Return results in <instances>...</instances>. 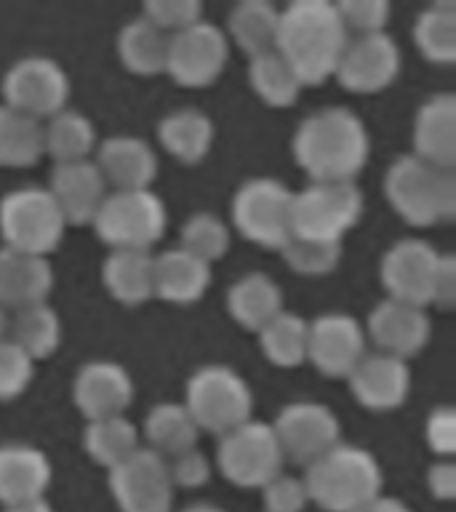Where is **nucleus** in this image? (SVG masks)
<instances>
[{
    "label": "nucleus",
    "instance_id": "f257e3e1",
    "mask_svg": "<svg viewBox=\"0 0 456 512\" xmlns=\"http://www.w3.org/2000/svg\"><path fill=\"white\" fill-rule=\"evenodd\" d=\"M291 152L312 182H355L371 155V136L358 112L334 104L299 120Z\"/></svg>",
    "mask_w": 456,
    "mask_h": 512
},
{
    "label": "nucleus",
    "instance_id": "f03ea898",
    "mask_svg": "<svg viewBox=\"0 0 456 512\" xmlns=\"http://www.w3.org/2000/svg\"><path fill=\"white\" fill-rule=\"evenodd\" d=\"M347 40L350 32L344 30L336 3L294 0L286 8H280L275 51L294 67L304 88L320 86L328 78H334Z\"/></svg>",
    "mask_w": 456,
    "mask_h": 512
},
{
    "label": "nucleus",
    "instance_id": "7ed1b4c3",
    "mask_svg": "<svg viewBox=\"0 0 456 512\" xmlns=\"http://www.w3.org/2000/svg\"><path fill=\"white\" fill-rule=\"evenodd\" d=\"M310 504L326 512H358L384 488L382 464L368 448L336 443L302 472Z\"/></svg>",
    "mask_w": 456,
    "mask_h": 512
},
{
    "label": "nucleus",
    "instance_id": "20e7f679",
    "mask_svg": "<svg viewBox=\"0 0 456 512\" xmlns=\"http://www.w3.org/2000/svg\"><path fill=\"white\" fill-rule=\"evenodd\" d=\"M384 198L406 224L416 230L454 222L456 171L424 163L416 155H400L382 182Z\"/></svg>",
    "mask_w": 456,
    "mask_h": 512
},
{
    "label": "nucleus",
    "instance_id": "39448f33",
    "mask_svg": "<svg viewBox=\"0 0 456 512\" xmlns=\"http://www.w3.org/2000/svg\"><path fill=\"white\" fill-rule=\"evenodd\" d=\"M184 408L198 424V430L224 435L251 419L254 392L246 376L224 363H206L187 379Z\"/></svg>",
    "mask_w": 456,
    "mask_h": 512
},
{
    "label": "nucleus",
    "instance_id": "423d86ee",
    "mask_svg": "<svg viewBox=\"0 0 456 512\" xmlns=\"http://www.w3.org/2000/svg\"><path fill=\"white\" fill-rule=\"evenodd\" d=\"M91 227L112 251H152L166 235L168 208L155 190H110Z\"/></svg>",
    "mask_w": 456,
    "mask_h": 512
},
{
    "label": "nucleus",
    "instance_id": "0eeeda50",
    "mask_svg": "<svg viewBox=\"0 0 456 512\" xmlns=\"http://www.w3.org/2000/svg\"><path fill=\"white\" fill-rule=\"evenodd\" d=\"M67 232L62 211L46 187H16L0 198L3 248L32 256H51Z\"/></svg>",
    "mask_w": 456,
    "mask_h": 512
},
{
    "label": "nucleus",
    "instance_id": "6e6552de",
    "mask_svg": "<svg viewBox=\"0 0 456 512\" xmlns=\"http://www.w3.org/2000/svg\"><path fill=\"white\" fill-rule=\"evenodd\" d=\"M363 208L366 200L358 182H310L291 198V235L344 243Z\"/></svg>",
    "mask_w": 456,
    "mask_h": 512
},
{
    "label": "nucleus",
    "instance_id": "1a4fd4ad",
    "mask_svg": "<svg viewBox=\"0 0 456 512\" xmlns=\"http://www.w3.org/2000/svg\"><path fill=\"white\" fill-rule=\"evenodd\" d=\"M291 198L294 190L275 176H254L232 195V224L256 246L280 251L291 238Z\"/></svg>",
    "mask_w": 456,
    "mask_h": 512
},
{
    "label": "nucleus",
    "instance_id": "9d476101",
    "mask_svg": "<svg viewBox=\"0 0 456 512\" xmlns=\"http://www.w3.org/2000/svg\"><path fill=\"white\" fill-rule=\"evenodd\" d=\"M216 467L232 486L256 488V491L267 486L275 475L286 470L270 422H259L251 416L235 430L219 435Z\"/></svg>",
    "mask_w": 456,
    "mask_h": 512
},
{
    "label": "nucleus",
    "instance_id": "9b49d317",
    "mask_svg": "<svg viewBox=\"0 0 456 512\" xmlns=\"http://www.w3.org/2000/svg\"><path fill=\"white\" fill-rule=\"evenodd\" d=\"M70 75L51 56H22L0 80L3 104L35 120H48L70 102Z\"/></svg>",
    "mask_w": 456,
    "mask_h": 512
},
{
    "label": "nucleus",
    "instance_id": "f8f14e48",
    "mask_svg": "<svg viewBox=\"0 0 456 512\" xmlns=\"http://www.w3.org/2000/svg\"><path fill=\"white\" fill-rule=\"evenodd\" d=\"M278 438L283 462L307 467L328 448L342 443V424L339 416L318 400H294L280 408L275 422H270Z\"/></svg>",
    "mask_w": 456,
    "mask_h": 512
},
{
    "label": "nucleus",
    "instance_id": "ddd939ff",
    "mask_svg": "<svg viewBox=\"0 0 456 512\" xmlns=\"http://www.w3.org/2000/svg\"><path fill=\"white\" fill-rule=\"evenodd\" d=\"M230 62V40L214 22H198L168 38L166 72L184 88H208Z\"/></svg>",
    "mask_w": 456,
    "mask_h": 512
},
{
    "label": "nucleus",
    "instance_id": "4468645a",
    "mask_svg": "<svg viewBox=\"0 0 456 512\" xmlns=\"http://www.w3.org/2000/svg\"><path fill=\"white\" fill-rule=\"evenodd\" d=\"M403 67V54L392 35H355L347 40L342 59L336 64V83L358 96L382 94L398 80Z\"/></svg>",
    "mask_w": 456,
    "mask_h": 512
},
{
    "label": "nucleus",
    "instance_id": "2eb2a0df",
    "mask_svg": "<svg viewBox=\"0 0 456 512\" xmlns=\"http://www.w3.org/2000/svg\"><path fill=\"white\" fill-rule=\"evenodd\" d=\"M110 494L120 512H174L176 488L168 475L166 459L150 448L110 470Z\"/></svg>",
    "mask_w": 456,
    "mask_h": 512
},
{
    "label": "nucleus",
    "instance_id": "dca6fc26",
    "mask_svg": "<svg viewBox=\"0 0 456 512\" xmlns=\"http://www.w3.org/2000/svg\"><path fill=\"white\" fill-rule=\"evenodd\" d=\"M366 328L347 312H323L307 320V363L323 376L347 379L366 355Z\"/></svg>",
    "mask_w": 456,
    "mask_h": 512
},
{
    "label": "nucleus",
    "instance_id": "f3484780",
    "mask_svg": "<svg viewBox=\"0 0 456 512\" xmlns=\"http://www.w3.org/2000/svg\"><path fill=\"white\" fill-rule=\"evenodd\" d=\"M440 251L424 238H403L392 243L379 262V278L387 299L430 307L432 278L438 270Z\"/></svg>",
    "mask_w": 456,
    "mask_h": 512
},
{
    "label": "nucleus",
    "instance_id": "a211bd4d",
    "mask_svg": "<svg viewBox=\"0 0 456 512\" xmlns=\"http://www.w3.org/2000/svg\"><path fill=\"white\" fill-rule=\"evenodd\" d=\"M430 336L432 320L424 307L398 302V299H382L368 312L366 339L376 344V352L411 360L427 347Z\"/></svg>",
    "mask_w": 456,
    "mask_h": 512
},
{
    "label": "nucleus",
    "instance_id": "6ab92c4d",
    "mask_svg": "<svg viewBox=\"0 0 456 512\" xmlns=\"http://www.w3.org/2000/svg\"><path fill=\"white\" fill-rule=\"evenodd\" d=\"M72 400L88 422L126 414L134 400V379L115 360H88L72 379Z\"/></svg>",
    "mask_w": 456,
    "mask_h": 512
},
{
    "label": "nucleus",
    "instance_id": "aec40b11",
    "mask_svg": "<svg viewBox=\"0 0 456 512\" xmlns=\"http://www.w3.org/2000/svg\"><path fill=\"white\" fill-rule=\"evenodd\" d=\"M347 387L366 411H395L406 403L411 392V366L408 360L384 352H366L347 376Z\"/></svg>",
    "mask_w": 456,
    "mask_h": 512
},
{
    "label": "nucleus",
    "instance_id": "412c9836",
    "mask_svg": "<svg viewBox=\"0 0 456 512\" xmlns=\"http://www.w3.org/2000/svg\"><path fill=\"white\" fill-rule=\"evenodd\" d=\"M46 190L51 192V198L62 211L67 227L70 224L83 227V224L94 222L96 211L110 195V187L99 174L94 158L54 166Z\"/></svg>",
    "mask_w": 456,
    "mask_h": 512
},
{
    "label": "nucleus",
    "instance_id": "4be33fe9",
    "mask_svg": "<svg viewBox=\"0 0 456 512\" xmlns=\"http://www.w3.org/2000/svg\"><path fill=\"white\" fill-rule=\"evenodd\" d=\"M94 163L110 190H152L158 179V155L139 136H107L96 144Z\"/></svg>",
    "mask_w": 456,
    "mask_h": 512
},
{
    "label": "nucleus",
    "instance_id": "5701e85b",
    "mask_svg": "<svg viewBox=\"0 0 456 512\" xmlns=\"http://www.w3.org/2000/svg\"><path fill=\"white\" fill-rule=\"evenodd\" d=\"M54 480V464L43 448L32 443H0V504H14L46 499Z\"/></svg>",
    "mask_w": 456,
    "mask_h": 512
},
{
    "label": "nucleus",
    "instance_id": "b1692460",
    "mask_svg": "<svg viewBox=\"0 0 456 512\" xmlns=\"http://www.w3.org/2000/svg\"><path fill=\"white\" fill-rule=\"evenodd\" d=\"M411 144L419 160L456 171V96L432 94L419 104L411 128Z\"/></svg>",
    "mask_w": 456,
    "mask_h": 512
},
{
    "label": "nucleus",
    "instance_id": "393cba45",
    "mask_svg": "<svg viewBox=\"0 0 456 512\" xmlns=\"http://www.w3.org/2000/svg\"><path fill=\"white\" fill-rule=\"evenodd\" d=\"M56 286L54 264L48 256H32L0 248V304L16 312L46 304Z\"/></svg>",
    "mask_w": 456,
    "mask_h": 512
},
{
    "label": "nucleus",
    "instance_id": "a878e982",
    "mask_svg": "<svg viewBox=\"0 0 456 512\" xmlns=\"http://www.w3.org/2000/svg\"><path fill=\"white\" fill-rule=\"evenodd\" d=\"M152 272H155V299L166 304L200 302L211 288V264L200 262L182 248H166L160 254H152Z\"/></svg>",
    "mask_w": 456,
    "mask_h": 512
},
{
    "label": "nucleus",
    "instance_id": "bb28decb",
    "mask_svg": "<svg viewBox=\"0 0 456 512\" xmlns=\"http://www.w3.org/2000/svg\"><path fill=\"white\" fill-rule=\"evenodd\" d=\"M216 128L214 120L206 112L195 107H182L163 115L158 123V142L160 147L174 160L184 166H198L208 158V152L214 147Z\"/></svg>",
    "mask_w": 456,
    "mask_h": 512
},
{
    "label": "nucleus",
    "instance_id": "cd10ccee",
    "mask_svg": "<svg viewBox=\"0 0 456 512\" xmlns=\"http://www.w3.org/2000/svg\"><path fill=\"white\" fill-rule=\"evenodd\" d=\"M278 27H280V8L270 0H240L235 3L227 16V40L248 56L270 54L278 46Z\"/></svg>",
    "mask_w": 456,
    "mask_h": 512
},
{
    "label": "nucleus",
    "instance_id": "c85d7f7f",
    "mask_svg": "<svg viewBox=\"0 0 456 512\" xmlns=\"http://www.w3.org/2000/svg\"><path fill=\"white\" fill-rule=\"evenodd\" d=\"M107 294L126 307H142L155 299L152 251H110L102 264Z\"/></svg>",
    "mask_w": 456,
    "mask_h": 512
},
{
    "label": "nucleus",
    "instance_id": "c756f323",
    "mask_svg": "<svg viewBox=\"0 0 456 512\" xmlns=\"http://www.w3.org/2000/svg\"><path fill=\"white\" fill-rule=\"evenodd\" d=\"M280 310H286L283 291L267 272H246L227 288V312L246 331L256 334Z\"/></svg>",
    "mask_w": 456,
    "mask_h": 512
},
{
    "label": "nucleus",
    "instance_id": "7c9ffc66",
    "mask_svg": "<svg viewBox=\"0 0 456 512\" xmlns=\"http://www.w3.org/2000/svg\"><path fill=\"white\" fill-rule=\"evenodd\" d=\"M139 435H144V440H147L144 448H150L163 459H171V456L184 454L190 448H198L200 430L190 411L184 408V403L163 400L147 411Z\"/></svg>",
    "mask_w": 456,
    "mask_h": 512
},
{
    "label": "nucleus",
    "instance_id": "2f4dec72",
    "mask_svg": "<svg viewBox=\"0 0 456 512\" xmlns=\"http://www.w3.org/2000/svg\"><path fill=\"white\" fill-rule=\"evenodd\" d=\"M96 126L88 115L64 107L48 120H43V152L59 163H78L91 160L96 152Z\"/></svg>",
    "mask_w": 456,
    "mask_h": 512
},
{
    "label": "nucleus",
    "instance_id": "473e14b6",
    "mask_svg": "<svg viewBox=\"0 0 456 512\" xmlns=\"http://www.w3.org/2000/svg\"><path fill=\"white\" fill-rule=\"evenodd\" d=\"M168 38L171 35L160 32L144 16H134L131 22L120 27L115 48H118L120 62L128 72L142 75V78H152V75L166 72Z\"/></svg>",
    "mask_w": 456,
    "mask_h": 512
},
{
    "label": "nucleus",
    "instance_id": "72a5a7b5",
    "mask_svg": "<svg viewBox=\"0 0 456 512\" xmlns=\"http://www.w3.org/2000/svg\"><path fill=\"white\" fill-rule=\"evenodd\" d=\"M83 448L91 462L110 472L142 448V435L126 414L88 422L83 430Z\"/></svg>",
    "mask_w": 456,
    "mask_h": 512
},
{
    "label": "nucleus",
    "instance_id": "f704fd0d",
    "mask_svg": "<svg viewBox=\"0 0 456 512\" xmlns=\"http://www.w3.org/2000/svg\"><path fill=\"white\" fill-rule=\"evenodd\" d=\"M8 342H14L19 350L32 360L51 358L62 342V320L51 304H32L11 315V331Z\"/></svg>",
    "mask_w": 456,
    "mask_h": 512
},
{
    "label": "nucleus",
    "instance_id": "c9c22d12",
    "mask_svg": "<svg viewBox=\"0 0 456 512\" xmlns=\"http://www.w3.org/2000/svg\"><path fill=\"white\" fill-rule=\"evenodd\" d=\"M414 43L430 64L451 67L456 62V3L435 0L416 16Z\"/></svg>",
    "mask_w": 456,
    "mask_h": 512
},
{
    "label": "nucleus",
    "instance_id": "e433bc0d",
    "mask_svg": "<svg viewBox=\"0 0 456 512\" xmlns=\"http://www.w3.org/2000/svg\"><path fill=\"white\" fill-rule=\"evenodd\" d=\"M259 350L275 368H299L307 363V320L299 312L280 310L259 331Z\"/></svg>",
    "mask_w": 456,
    "mask_h": 512
},
{
    "label": "nucleus",
    "instance_id": "4c0bfd02",
    "mask_svg": "<svg viewBox=\"0 0 456 512\" xmlns=\"http://www.w3.org/2000/svg\"><path fill=\"white\" fill-rule=\"evenodd\" d=\"M248 83L254 88V94L272 110H286L299 102L304 91L302 78L278 51L248 59Z\"/></svg>",
    "mask_w": 456,
    "mask_h": 512
},
{
    "label": "nucleus",
    "instance_id": "58836bf2",
    "mask_svg": "<svg viewBox=\"0 0 456 512\" xmlns=\"http://www.w3.org/2000/svg\"><path fill=\"white\" fill-rule=\"evenodd\" d=\"M43 155V123L0 104V168H32Z\"/></svg>",
    "mask_w": 456,
    "mask_h": 512
},
{
    "label": "nucleus",
    "instance_id": "ea45409f",
    "mask_svg": "<svg viewBox=\"0 0 456 512\" xmlns=\"http://www.w3.org/2000/svg\"><path fill=\"white\" fill-rule=\"evenodd\" d=\"M278 254L288 270L296 272V275H302V278H326L342 262L344 243L291 235Z\"/></svg>",
    "mask_w": 456,
    "mask_h": 512
},
{
    "label": "nucleus",
    "instance_id": "a19ab883",
    "mask_svg": "<svg viewBox=\"0 0 456 512\" xmlns=\"http://www.w3.org/2000/svg\"><path fill=\"white\" fill-rule=\"evenodd\" d=\"M230 243V227L214 211H195L179 232V248L206 264L224 259L230 251Z\"/></svg>",
    "mask_w": 456,
    "mask_h": 512
},
{
    "label": "nucleus",
    "instance_id": "79ce46f5",
    "mask_svg": "<svg viewBox=\"0 0 456 512\" xmlns=\"http://www.w3.org/2000/svg\"><path fill=\"white\" fill-rule=\"evenodd\" d=\"M206 8L200 0H147L142 6V14L147 22L155 24L160 32L176 35V32L187 30L192 24L206 19Z\"/></svg>",
    "mask_w": 456,
    "mask_h": 512
},
{
    "label": "nucleus",
    "instance_id": "37998d69",
    "mask_svg": "<svg viewBox=\"0 0 456 512\" xmlns=\"http://www.w3.org/2000/svg\"><path fill=\"white\" fill-rule=\"evenodd\" d=\"M32 376H35V363L14 342L0 339V403L24 395Z\"/></svg>",
    "mask_w": 456,
    "mask_h": 512
},
{
    "label": "nucleus",
    "instance_id": "c03bdc74",
    "mask_svg": "<svg viewBox=\"0 0 456 512\" xmlns=\"http://www.w3.org/2000/svg\"><path fill=\"white\" fill-rule=\"evenodd\" d=\"M336 11H339V19L347 32L374 35V32L387 30L392 6L387 0H339Z\"/></svg>",
    "mask_w": 456,
    "mask_h": 512
},
{
    "label": "nucleus",
    "instance_id": "a18cd8bd",
    "mask_svg": "<svg viewBox=\"0 0 456 512\" xmlns=\"http://www.w3.org/2000/svg\"><path fill=\"white\" fill-rule=\"evenodd\" d=\"M259 491H262L264 512H304L310 507V496H307L302 475H291L283 470Z\"/></svg>",
    "mask_w": 456,
    "mask_h": 512
},
{
    "label": "nucleus",
    "instance_id": "49530a36",
    "mask_svg": "<svg viewBox=\"0 0 456 512\" xmlns=\"http://www.w3.org/2000/svg\"><path fill=\"white\" fill-rule=\"evenodd\" d=\"M168 475H171V483L174 488H184V491H195V488H203L211 480V462L208 456L200 451V448H190L184 454H176L171 459H166Z\"/></svg>",
    "mask_w": 456,
    "mask_h": 512
},
{
    "label": "nucleus",
    "instance_id": "de8ad7c7",
    "mask_svg": "<svg viewBox=\"0 0 456 512\" xmlns=\"http://www.w3.org/2000/svg\"><path fill=\"white\" fill-rule=\"evenodd\" d=\"M424 440L435 456L451 459L456 454V411L451 406L432 408L424 422Z\"/></svg>",
    "mask_w": 456,
    "mask_h": 512
},
{
    "label": "nucleus",
    "instance_id": "09e8293b",
    "mask_svg": "<svg viewBox=\"0 0 456 512\" xmlns=\"http://www.w3.org/2000/svg\"><path fill=\"white\" fill-rule=\"evenodd\" d=\"M430 307L443 312L456 307V256L446 254V251H440L438 270H435V278H432Z\"/></svg>",
    "mask_w": 456,
    "mask_h": 512
},
{
    "label": "nucleus",
    "instance_id": "8fccbe9b",
    "mask_svg": "<svg viewBox=\"0 0 456 512\" xmlns=\"http://www.w3.org/2000/svg\"><path fill=\"white\" fill-rule=\"evenodd\" d=\"M427 491L438 502L456 499V464L454 459H435L427 467Z\"/></svg>",
    "mask_w": 456,
    "mask_h": 512
},
{
    "label": "nucleus",
    "instance_id": "3c124183",
    "mask_svg": "<svg viewBox=\"0 0 456 512\" xmlns=\"http://www.w3.org/2000/svg\"><path fill=\"white\" fill-rule=\"evenodd\" d=\"M358 512H414L408 507L406 502H400L395 496H387V494H379L374 502H368L366 507H360Z\"/></svg>",
    "mask_w": 456,
    "mask_h": 512
},
{
    "label": "nucleus",
    "instance_id": "603ef678",
    "mask_svg": "<svg viewBox=\"0 0 456 512\" xmlns=\"http://www.w3.org/2000/svg\"><path fill=\"white\" fill-rule=\"evenodd\" d=\"M3 512H54L48 499H35V502L14 504V507H3Z\"/></svg>",
    "mask_w": 456,
    "mask_h": 512
},
{
    "label": "nucleus",
    "instance_id": "864d4df0",
    "mask_svg": "<svg viewBox=\"0 0 456 512\" xmlns=\"http://www.w3.org/2000/svg\"><path fill=\"white\" fill-rule=\"evenodd\" d=\"M11 315H14V312L6 310V307L0 304V339H8V331H11Z\"/></svg>",
    "mask_w": 456,
    "mask_h": 512
},
{
    "label": "nucleus",
    "instance_id": "5fc2aeb1",
    "mask_svg": "<svg viewBox=\"0 0 456 512\" xmlns=\"http://www.w3.org/2000/svg\"><path fill=\"white\" fill-rule=\"evenodd\" d=\"M179 512H227L224 507H216V504H208V502H200V504H190V507H184Z\"/></svg>",
    "mask_w": 456,
    "mask_h": 512
}]
</instances>
